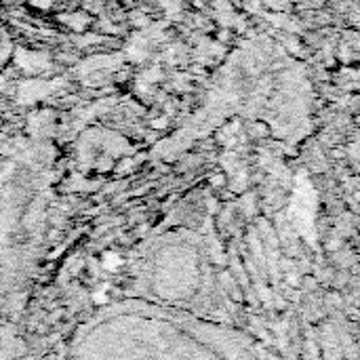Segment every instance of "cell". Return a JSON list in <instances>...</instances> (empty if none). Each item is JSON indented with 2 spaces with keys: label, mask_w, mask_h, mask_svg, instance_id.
Returning <instances> with one entry per match:
<instances>
[{
  "label": "cell",
  "mask_w": 360,
  "mask_h": 360,
  "mask_svg": "<svg viewBox=\"0 0 360 360\" xmlns=\"http://www.w3.org/2000/svg\"><path fill=\"white\" fill-rule=\"evenodd\" d=\"M36 6H42V8H49L53 4V0H34Z\"/></svg>",
  "instance_id": "2"
},
{
  "label": "cell",
  "mask_w": 360,
  "mask_h": 360,
  "mask_svg": "<svg viewBox=\"0 0 360 360\" xmlns=\"http://www.w3.org/2000/svg\"><path fill=\"white\" fill-rule=\"evenodd\" d=\"M103 259H105V262H103V266H105V268H110V270L118 266V257H116L114 253H108V255H103Z\"/></svg>",
  "instance_id": "1"
}]
</instances>
